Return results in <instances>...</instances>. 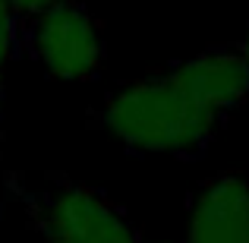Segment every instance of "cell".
<instances>
[{"label": "cell", "mask_w": 249, "mask_h": 243, "mask_svg": "<svg viewBox=\"0 0 249 243\" xmlns=\"http://www.w3.org/2000/svg\"><path fill=\"white\" fill-rule=\"evenodd\" d=\"M89 127L107 133L133 155H170L199 161L212 149L227 120L196 108L164 70L120 82L98 108L89 111Z\"/></svg>", "instance_id": "6da1fadb"}, {"label": "cell", "mask_w": 249, "mask_h": 243, "mask_svg": "<svg viewBox=\"0 0 249 243\" xmlns=\"http://www.w3.org/2000/svg\"><path fill=\"white\" fill-rule=\"evenodd\" d=\"M6 189L22 208L29 227L51 243H145L126 206L104 189L63 170L29 174L10 170Z\"/></svg>", "instance_id": "7a4b0ae2"}, {"label": "cell", "mask_w": 249, "mask_h": 243, "mask_svg": "<svg viewBox=\"0 0 249 243\" xmlns=\"http://www.w3.org/2000/svg\"><path fill=\"white\" fill-rule=\"evenodd\" d=\"M104 25L82 0H57L16 29V60L41 67L51 79L91 82L101 76Z\"/></svg>", "instance_id": "3957f363"}, {"label": "cell", "mask_w": 249, "mask_h": 243, "mask_svg": "<svg viewBox=\"0 0 249 243\" xmlns=\"http://www.w3.org/2000/svg\"><path fill=\"white\" fill-rule=\"evenodd\" d=\"M167 79L208 114L231 120L249 101V60L237 41L208 44L205 51L164 67Z\"/></svg>", "instance_id": "277c9868"}, {"label": "cell", "mask_w": 249, "mask_h": 243, "mask_svg": "<svg viewBox=\"0 0 249 243\" xmlns=\"http://www.w3.org/2000/svg\"><path fill=\"white\" fill-rule=\"evenodd\" d=\"M249 237V177L224 170L189 193L186 243H246Z\"/></svg>", "instance_id": "5b68a950"}, {"label": "cell", "mask_w": 249, "mask_h": 243, "mask_svg": "<svg viewBox=\"0 0 249 243\" xmlns=\"http://www.w3.org/2000/svg\"><path fill=\"white\" fill-rule=\"evenodd\" d=\"M16 60V19L6 0H0V136H3V108H6V70Z\"/></svg>", "instance_id": "8992f818"}, {"label": "cell", "mask_w": 249, "mask_h": 243, "mask_svg": "<svg viewBox=\"0 0 249 243\" xmlns=\"http://www.w3.org/2000/svg\"><path fill=\"white\" fill-rule=\"evenodd\" d=\"M57 0H6V6H10L13 19H16V29L22 22H29L32 16H38V13H44L48 6H54Z\"/></svg>", "instance_id": "52a82bcc"}, {"label": "cell", "mask_w": 249, "mask_h": 243, "mask_svg": "<svg viewBox=\"0 0 249 243\" xmlns=\"http://www.w3.org/2000/svg\"><path fill=\"white\" fill-rule=\"evenodd\" d=\"M237 44H240V51H243V54H246V60H249V29H246V35L240 38Z\"/></svg>", "instance_id": "ba28073f"}, {"label": "cell", "mask_w": 249, "mask_h": 243, "mask_svg": "<svg viewBox=\"0 0 249 243\" xmlns=\"http://www.w3.org/2000/svg\"><path fill=\"white\" fill-rule=\"evenodd\" d=\"M148 243V240H145ZM152 243H174V240H152Z\"/></svg>", "instance_id": "9c48e42d"}, {"label": "cell", "mask_w": 249, "mask_h": 243, "mask_svg": "<svg viewBox=\"0 0 249 243\" xmlns=\"http://www.w3.org/2000/svg\"><path fill=\"white\" fill-rule=\"evenodd\" d=\"M44 243H51V240H44Z\"/></svg>", "instance_id": "30bf717a"}, {"label": "cell", "mask_w": 249, "mask_h": 243, "mask_svg": "<svg viewBox=\"0 0 249 243\" xmlns=\"http://www.w3.org/2000/svg\"><path fill=\"white\" fill-rule=\"evenodd\" d=\"M246 243H249V237H246Z\"/></svg>", "instance_id": "8fae6325"}]
</instances>
